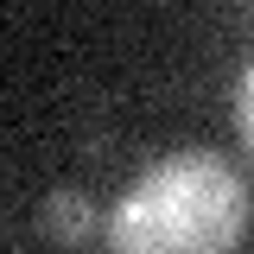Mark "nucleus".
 <instances>
[{
  "label": "nucleus",
  "mask_w": 254,
  "mask_h": 254,
  "mask_svg": "<svg viewBox=\"0 0 254 254\" xmlns=\"http://www.w3.org/2000/svg\"><path fill=\"white\" fill-rule=\"evenodd\" d=\"M248 190L216 153H172L108 216V254H235Z\"/></svg>",
  "instance_id": "f257e3e1"
},
{
  "label": "nucleus",
  "mask_w": 254,
  "mask_h": 254,
  "mask_svg": "<svg viewBox=\"0 0 254 254\" xmlns=\"http://www.w3.org/2000/svg\"><path fill=\"white\" fill-rule=\"evenodd\" d=\"M235 115H242V140H248V153H254V64L242 70V95H235Z\"/></svg>",
  "instance_id": "7ed1b4c3"
},
{
  "label": "nucleus",
  "mask_w": 254,
  "mask_h": 254,
  "mask_svg": "<svg viewBox=\"0 0 254 254\" xmlns=\"http://www.w3.org/2000/svg\"><path fill=\"white\" fill-rule=\"evenodd\" d=\"M38 222H45V235H51V242H64V248H76V242H89V235H95V210H89V197H83V190H70V185L45 197Z\"/></svg>",
  "instance_id": "f03ea898"
}]
</instances>
